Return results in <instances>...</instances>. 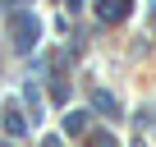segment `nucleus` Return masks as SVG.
I'll return each instance as SVG.
<instances>
[{
  "label": "nucleus",
  "instance_id": "20e7f679",
  "mask_svg": "<svg viewBox=\"0 0 156 147\" xmlns=\"http://www.w3.org/2000/svg\"><path fill=\"white\" fill-rule=\"evenodd\" d=\"M5 129H9V133H14V138H19V133H23V129H28V124H23V115H19V110H14V106H5Z\"/></svg>",
  "mask_w": 156,
  "mask_h": 147
},
{
  "label": "nucleus",
  "instance_id": "423d86ee",
  "mask_svg": "<svg viewBox=\"0 0 156 147\" xmlns=\"http://www.w3.org/2000/svg\"><path fill=\"white\" fill-rule=\"evenodd\" d=\"M0 5H9V9H19V5H23V0H0Z\"/></svg>",
  "mask_w": 156,
  "mask_h": 147
},
{
  "label": "nucleus",
  "instance_id": "7ed1b4c3",
  "mask_svg": "<svg viewBox=\"0 0 156 147\" xmlns=\"http://www.w3.org/2000/svg\"><path fill=\"white\" fill-rule=\"evenodd\" d=\"M92 106H97L101 115H119V101H115L110 92H97V97H92Z\"/></svg>",
  "mask_w": 156,
  "mask_h": 147
},
{
  "label": "nucleus",
  "instance_id": "f257e3e1",
  "mask_svg": "<svg viewBox=\"0 0 156 147\" xmlns=\"http://www.w3.org/2000/svg\"><path fill=\"white\" fill-rule=\"evenodd\" d=\"M9 32H14V46H19V51H28V46L37 41L41 23H37L32 14H23V9H19V14H9Z\"/></svg>",
  "mask_w": 156,
  "mask_h": 147
},
{
  "label": "nucleus",
  "instance_id": "39448f33",
  "mask_svg": "<svg viewBox=\"0 0 156 147\" xmlns=\"http://www.w3.org/2000/svg\"><path fill=\"white\" fill-rule=\"evenodd\" d=\"M64 129H69V133H83V129H87V110H73V115H69V124H64Z\"/></svg>",
  "mask_w": 156,
  "mask_h": 147
},
{
  "label": "nucleus",
  "instance_id": "f03ea898",
  "mask_svg": "<svg viewBox=\"0 0 156 147\" xmlns=\"http://www.w3.org/2000/svg\"><path fill=\"white\" fill-rule=\"evenodd\" d=\"M124 14H129V0H101V19L106 23H119Z\"/></svg>",
  "mask_w": 156,
  "mask_h": 147
}]
</instances>
